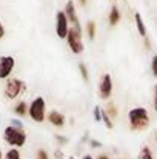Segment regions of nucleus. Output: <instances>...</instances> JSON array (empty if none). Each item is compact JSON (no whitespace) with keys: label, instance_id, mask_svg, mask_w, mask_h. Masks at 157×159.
I'll list each match as a JSON object with an SVG mask.
<instances>
[{"label":"nucleus","instance_id":"nucleus-23","mask_svg":"<svg viewBox=\"0 0 157 159\" xmlns=\"http://www.w3.org/2000/svg\"><path fill=\"white\" fill-rule=\"evenodd\" d=\"M153 105H154V110L157 111V85L154 87V96H153Z\"/></svg>","mask_w":157,"mask_h":159},{"label":"nucleus","instance_id":"nucleus-2","mask_svg":"<svg viewBox=\"0 0 157 159\" xmlns=\"http://www.w3.org/2000/svg\"><path fill=\"white\" fill-rule=\"evenodd\" d=\"M3 139L12 148H20L26 144V133L23 128H17L14 125H9L3 131Z\"/></svg>","mask_w":157,"mask_h":159},{"label":"nucleus","instance_id":"nucleus-11","mask_svg":"<svg viewBox=\"0 0 157 159\" xmlns=\"http://www.w3.org/2000/svg\"><path fill=\"white\" fill-rule=\"evenodd\" d=\"M120 19H122V14H120L119 8H117L116 5L111 6V9H109V16H108V22H109V25H111V26H116V25L120 22Z\"/></svg>","mask_w":157,"mask_h":159},{"label":"nucleus","instance_id":"nucleus-29","mask_svg":"<svg viewBox=\"0 0 157 159\" xmlns=\"http://www.w3.org/2000/svg\"><path fill=\"white\" fill-rule=\"evenodd\" d=\"M86 2H88V0H79V3H80L82 6H85V5H86Z\"/></svg>","mask_w":157,"mask_h":159},{"label":"nucleus","instance_id":"nucleus-21","mask_svg":"<svg viewBox=\"0 0 157 159\" xmlns=\"http://www.w3.org/2000/svg\"><path fill=\"white\" fill-rule=\"evenodd\" d=\"M36 159H50V156H48L46 150L40 148V150H37V153H36Z\"/></svg>","mask_w":157,"mask_h":159},{"label":"nucleus","instance_id":"nucleus-5","mask_svg":"<svg viewBox=\"0 0 157 159\" xmlns=\"http://www.w3.org/2000/svg\"><path fill=\"white\" fill-rule=\"evenodd\" d=\"M66 43L69 47V50L74 54H82L85 50V45H83V40H82V30H77V28H71L69 33H68V37H66Z\"/></svg>","mask_w":157,"mask_h":159},{"label":"nucleus","instance_id":"nucleus-6","mask_svg":"<svg viewBox=\"0 0 157 159\" xmlns=\"http://www.w3.org/2000/svg\"><path fill=\"white\" fill-rule=\"evenodd\" d=\"M69 20L65 14V11H57L55 14V34L59 39H66L69 33Z\"/></svg>","mask_w":157,"mask_h":159},{"label":"nucleus","instance_id":"nucleus-13","mask_svg":"<svg viewBox=\"0 0 157 159\" xmlns=\"http://www.w3.org/2000/svg\"><path fill=\"white\" fill-rule=\"evenodd\" d=\"M28 110H29V105L26 104V102H19L17 105L14 107V113L17 114V116H20V117H23V116H26L28 114Z\"/></svg>","mask_w":157,"mask_h":159},{"label":"nucleus","instance_id":"nucleus-14","mask_svg":"<svg viewBox=\"0 0 157 159\" xmlns=\"http://www.w3.org/2000/svg\"><path fill=\"white\" fill-rule=\"evenodd\" d=\"M139 159H154L153 158V153H151V148H150L148 145H143V147L140 148Z\"/></svg>","mask_w":157,"mask_h":159},{"label":"nucleus","instance_id":"nucleus-18","mask_svg":"<svg viewBox=\"0 0 157 159\" xmlns=\"http://www.w3.org/2000/svg\"><path fill=\"white\" fill-rule=\"evenodd\" d=\"M79 70H80V74H82L83 80H85V82H88V80H89V74H88V70H86L85 63H79Z\"/></svg>","mask_w":157,"mask_h":159},{"label":"nucleus","instance_id":"nucleus-28","mask_svg":"<svg viewBox=\"0 0 157 159\" xmlns=\"http://www.w3.org/2000/svg\"><path fill=\"white\" fill-rule=\"evenodd\" d=\"M97 159H109V156H106V155H99Z\"/></svg>","mask_w":157,"mask_h":159},{"label":"nucleus","instance_id":"nucleus-33","mask_svg":"<svg viewBox=\"0 0 157 159\" xmlns=\"http://www.w3.org/2000/svg\"><path fill=\"white\" fill-rule=\"evenodd\" d=\"M68 159H74V156H69V158H68Z\"/></svg>","mask_w":157,"mask_h":159},{"label":"nucleus","instance_id":"nucleus-31","mask_svg":"<svg viewBox=\"0 0 157 159\" xmlns=\"http://www.w3.org/2000/svg\"><path fill=\"white\" fill-rule=\"evenodd\" d=\"M154 139H156V142H157V128H156V131H154Z\"/></svg>","mask_w":157,"mask_h":159},{"label":"nucleus","instance_id":"nucleus-1","mask_svg":"<svg viewBox=\"0 0 157 159\" xmlns=\"http://www.w3.org/2000/svg\"><path fill=\"white\" fill-rule=\"evenodd\" d=\"M128 122L129 128L136 131H142L150 127V113L143 107H136L128 111Z\"/></svg>","mask_w":157,"mask_h":159},{"label":"nucleus","instance_id":"nucleus-3","mask_svg":"<svg viewBox=\"0 0 157 159\" xmlns=\"http://www.w3.org/2000/svg\"><path fill=\"white\" fill-rule=\"evenodd\" d=\"M28 114H29V117L34 120V122H37V124H42L45 119H46V102H45V99L42 98V96H39V98H36L31 104H29V110H28Z\"/></svg>","mask_w":157,"mask_h":159},{"label":"nucleus","instance_id":"nucleus-22","mask_svg":"<svg viewBox=\"0 0 157 159\" xmlns=\"http://www.w3.org/2000/svg\"><path fill=\"white\" fill-rule=\"evenodd\" d=\"M94 119L97 120V122H100L102 120V108L97 105V107H94Z\"/></svg>","mask_w":157,"mask_h":159},{"label":"nucleus","instance_id":"nucleus-19","mask_svg":"<svg viewBox=\"0 0 157 159\" xmlns=\"http://www.w3.org/2000/svg\"><path fill=\"white\" fill-rule=\"evenodd\" d=\"M151 71H153V76L157 77V54L153 56V59H151Z\"/></svg>","mask_w":157,"mask_h":159},{"label":"nucleus","instance_id":"nucleus-25","mask_svg":"<svg viewBox=\"0 0 157 159\" xmlns=\"http://www.w3.org/2000/svg\"><path fill=\"white\" fill-rule=\"evenodd\" d=\"M54 158L55 159H63V153H62L60 150H57V152L54 153Z\"/></svg>","mask_w":157,"mask_h":159},{"label":"nucleus","instance_id":"nucleus-9","mask_svg":"<svg viewBox=\"0 0 157 159\" xmlns=\"http://www.w3.org/2000/svg\"><path fill=\"white\" fill-rule=\"evenodd\" d=\"M65 14H66V17H68L69 23H72V26H74V28L82 30V28H80V23H79V17H77V11H76V6H74L72 0H68V2H66Z\"/></svg>","mask_w":157,"mask_h":159},{"label":"nucleus","instance_id":"nucleus-15","mask_svg":"<svg viewBox=\"0 0 157 159\" xmlns=\"http://www.w3.org/2000/svg\"><path fill=\"white\" fill-rule=\"evenodd\" d=\"M85 30H86V34H88V37L93 40V39L96 37V30H97V28H96V23H94V22H88Z\"/></svg>","mask_w":157,"mask_h":159},{"label":"nucleus","instance_id":"nucleus-20","mask_svg":"<svg viewBox=\"0 0 157 159\" xmlns=\"http://www.w3.org/2000/svg\"><path fill=\"white\" fill-rule=\"evenodd\" d=\"M105 111H106L108 114H111L112 117H116V116H117V110H116V107H114V104H111V102L108 104V108H106Z\"/></svg>","mask_w":157,"mask_h":159},{"label":"nucleus","instance_id":"nucleus-7","mask_svg":"<svg viewBox=\"0 0 157 159\" xmlns=\"http://www.w3.org/2000/svg\"><path fill=\"white\" fill-rule=\"evenodd\" d=\"M111 94H112V77L109 73H105L99 80V96H100V99L108 101L111 98Z\"/></svg>","mask_w":157,"mask_h":159},{"label":"nucleus","instance_id":"nucleus-17","mask_svg":"<svg viewBox=\"0 0 157 159\" xmlns=\"http://www.w3.org/2000/svg\"><path fill=\"white\" fill-rule=\"evenodd\" d=\"M102 120H103V122H105V125H106V127H108L109 130L112 128V120H111L109 114H108V113H106L105 110H102Z\"/></svg>","mask_w":157,"mask_h":159},{"label":"nucleus","instance_id":"nucleus-32","mask_svg":"<svg viewBox=\"0 0 157 159\" xmlns=\"http://www.w3.org/2000/svg\"><path fill=\"white\" fill-rule=\"evenodd\" d=\"M0 159H3V153H2V150H0Z\"/></svg>","mask_w":157,"mask_h":159},{"label":"nucleus","instance_id":"nucleus-16","mask_svg":"<svg viewBox=\"0 0 157 159\" xmlns=\"http://www.w3.org/2000/svg\"><path fill=\"white\" fill-rule=\"evenodd\" d=\"M5 159H20V152L17 148H11V150L6 152Z\"/></svg>","mask_w":157,"mask_h":159},{"label":"nucleus","instance_id":"nucleus-30","mask_svg":"<svg viewBox=\"0 0 157 159\" xmlns=\"http://www.w3.org/2000/svg\"><path fill=\"white\" fill-rule=\"evenodd\" d=\"M82 159H94V158H93L91 155H85V156H83V158H82Z\"/></svg>","mask_w":157,"mask_h":159},{"label":"nucleus","instance_id":"nucleus-27","mask_svg":"<svg viewBox=\"0 0 157 159\" xmlns=\"http://www.w3.org/2000/svg\"><path fill=\"white\" fill-rule=\"evenodd\" d=\"M91 145H93V147H100V142H97V141H91Z\"/></svg>","mask_w":157,"mask_h":159},{"label":"nucleus","instance_id":"nucleus-10","mask_svg":"<svg viewBox=\"0 0 157 159\" xmlns=\"http://www.w3.org/2000/svg\"><path fill=\"white\" fill-rule=\"evenodd\" d=\"M48 122L54 125V127H59V128H62L63 125H65V122H66V119H65V114H62L60 111H55V110H52L48 113Z\"/></svg>","mask_w":157,"mask_h":159},{"label":"nucleus","instance_id":"nucleus-12","mask_svg":"<svg viewBox=\"0 0 157 159\" xmlns=\"http://www.w3.org/2000/svg\"><path fill=\"white\" fill-rule=\"evenodd\" d=\"M134 22H136V28H137L139 34L146 39V25H145V22H143V19H142V16H140V12H136V14H134Z\"/></svg>","mask_w":157,"mask_h":159},{"label":"nucleus","instance_id":"nucleus-26","mask_svg":"<svg viewBox=\"0 0 157 159\" xmlns=\"http://www.w3.org/2000/svg\"><path fill=\"white\" fill-rule=\"evenodd\" d=\"M57 141L62 144H66V138H63V136H57Z\"/></svg>","mask_w":157,"mask_h":159},{"label":"nucleus","instance_id":"nucleus-4","mask_svg":"<svg viewBox=\"0 0 157 159\" xmlns=\"http://www.w3.org/2000/svg\"><path fill=\"white\" fill-rule=\"evenodd\" d=\"M25 90H26V84H25L22 79L11 77V79L6 80V85H5V98L9 99V101H14V99H17Z\"/></svg>","mask_w":157,"mask_h":159},{"label":"nucleus","instance_id":"nucleus-8","mask_svg":"<svg viewBox=\"0 0 157 159\" xmlns=\"http://www.w3.org/2000/svg\"><path fill=\"white\" fill-rule=\"evenodd\" d=\"M15 66V60L12 56H2L0 57V80L8 79Z\"/></svg>","mask_w":157,"mask_h":159},{"label":"nucleus","instance_id":"nucleus-24","mask_svg":"<svg viewBox=\"0 0 157 159\" xmlns=\"http://www.w3.org/2000/svg\"><path fill=\"white\" fill-rule=\"evenodd\" d=\"M3 37H5V26H3V23L0 20V39H3Z\"/></svg>","mask_w":157,"mask_h":159}]
</instances>
